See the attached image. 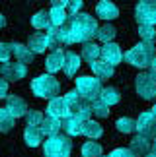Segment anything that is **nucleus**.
<instances>
[{
    "mask_svg": "<svg viewBox=\"0 0 156 157\" xmlns=\"http://www.w3.org/2000/svg\"><path fill=\"white\" fill-rule=\"evenodd\" d=\"M61 27L64 31L67 45L90 41L98 33V21H96V17H92L90 14H82V12H78L74 16H68L67 21H64Z\"/></svg>",
    "mask_w": 156,
    "mask_h": 157,
    "instance_id": "1",
    "label": "nucleus"
},
{
    "mask_svg": "<svg viewBox=\"0 0 156 157\" xmlns=\"http://www.w3.org/2000/svg\"><path fill=\"white\" fill-rule=\"evenodd\" d=\"M154 56H156L154 45L146 43V41H141L139 45H135L131 51H127L123 54L125 62L131 64V66H135V68H150Z\"/></svg>",
    "mask_w": 156,
    "mask_h": 157,
    "instance_id": "2",
    "label": "nucleus"
},
{
    "mask_svg": "<svg viewBox=\"0 0 156 157\" xmlns=\"http://www.w3.org/2000/svg\"><path fill=\"white\" fill-rule=\"evenodd\" d=\"M61 91L59 80L53 74H41L31 82V93L41 99H53Z\"/></svg>",
    "mask_w": 156,
    "mask_h": 157,
    "instance_id": "3",
    "label": "nucleus"
},
{
    "mask_svg": "<svg viewBox=\"0 0 156 157\" xmlns=\"http://www.w3.org/2000/svg\"><path fill=\"white\" fill-rule=\"evenodd\" d=\"M101 80L96 76H80L76 80V91L80 95L82 101L86 103H92V101L100 99V93H101Z\"/></svg>",
    "mask_w": 156,
    "mask_h": 157,
    "instance_id": "4",
    "label": "nucleus"
},
{
    "mask_svg": "<svg viewBox=\"0 0 156 157\" xmlns=\"http://www.w3.org/2000/svg\"><path fill=\"white\" fill-rule=\"evenodd\" d=\"M70 151H72V142H70L68 136L55 134L47 138V142H43L45 157H70Z\"/></svg>",
    "mask_w": 156,
    "mask_h": 157,
    "instance_id": "5",
    "label": "nucleus"
},
{
    "mask_svg": "<svg viewBox=\"0 0 156 157\" xmlns=\"http://www.w3.org/2000/svg\"><path fill=\"white\" fill-rule=\"evenodd\" d=\"M135 87L142 99H152L156 95V76L152 72H141L135 78Z\"/></svg>",
    "mask_w": 156,
    "mask_h": 157,
    "instance_id": "6",
    "label": "nucleus"
},
{
    "mask_svg": "<svg viewBox=\"0 0 156 157\" xmlns=\"http://www.w3.org/2000/svg\"><path fill=\"white\" fill-rule=\"evenodd\" d=\"M135 132H139V136H145L146 140L156 138V117L150 111L139 114V118L135 120Z\"/></svg>",
    "mask_w": 156,
    "mask_h": 157,
    "instance_id": "7",
    "label": "nucleus"
},
{
    "mask_svg": "<svg viewBox=\"0 0 156 157\" xmlns=\"http://www.w3.org/2000/svg\"><path fill=\"white\" fill-rule=\"evenodd\" d=\"M135 17L139 23L156 25V0H139L135 8Z\"/></svg>",
    "mask_w": 156,
    "mask_h": 157,
    "instance_id": "8",
    "label": "nucleus"
},
{
    "mask_svg": "<svg viewBox=\"0 0 156 157\" xmlns=\"http://www.w3.org/2000/svg\"><path fill=\"white\" fill-rule=\"evenodd\" d=\"M0 74L6 82H20L26 78L27 68L22 62H10L8 60V62H2V66H0Z\"/></svg>",
    "mask_w": 156,
    "mask_h": 157,
    "instance_id": "9",
    "label": "nucleus"
},
{
    "mask_svg": "<svg viewBox=\"0 0 156 157\" xmlns=\"http://www.w3.org/2000/svg\"><path fill=\"white\" fill-rule=\"evenodd\" d=\"M100 56L104 62L111 64L113 68L123 60V52H121V47L117 43H105L104 47H100Z\"/></svg>",
    "mask_w": 156,
    "mask_h": 157,
    "instance_id": "10",
    "label": "nucleus"
},
{
    "mask_svg": "<svg viewBox=\"0 0 156 157\" xmlns=\"http://www.w3.org/2000/svg\"><path fill=\"white\" fill-rule=\"evenodd\" d=\"M96 16L100 20H105V21H111L119 16V8L111 0H100L98 6H96Z\"/></svg>",
    "mask_w": 156,
    "mask_h": 157,
    "instance_id": "11",
    "label": "nucleus"
},
{
    "mask_svg": "<svg viewBox=\"0 0 156 157\" xmlns=\"http://www.w3.org/2000/svg\"><path fill=\"white\" fill-rule=\"evenodd\" d=\"M47 114H51V117H55V118H64V117H68L70 111H68V107H67V101H64V97H53L49 99V105H47Z\"/></svg>",
    "mask_w": 156,
    "mask_h": 157,
    "instance_id": "12",
    "label": "nucleus"
},
{
    "mask_svg": "<svg viewBox=\"0 0 156 157\" xmlns=\"http://www.w3.org/2000/svg\"><path fill=\"white\" fill-rule=\"evenodd\" d=\"M47 49H53V51H59L63 45H67V41H64V31L63 27H55L51 25L49 29H47Z\"/></svg>",
    "mask_w": 156,
    "mask_h": 157,
    "instance_id": "13",
    "label": "nucleus"
},
{
    "mask_svg": "<svg viewBox=\"0 0 156 157\" xmlns=\"http://www.w3.org/2000/svg\"><path fill=\"white\" fill-rule=\"evenodd\" d=\"M6 109L10 111V114L14 118H20V117H23V114L29 111L27 103L22 97H18V95H8V97H6Z\"/></svg>",
    "mask_w": 156,
    "mask_h": 157,
    "instance_id": "14",
    "label": "nucleus"
},
{
    "mask_svg": "<svg viewBox=\"0 0 156 157\" xmlns=\"http://www.w3.org/2000/svg\"><path fill=\"white\" fill-rule=\"evenodd\" d=\"M12 54L16 56V62L22 64H31L35 52H31L27 45H20V43H12Z\"/></svg>",
    "mask_w": 156,
    "mask_h": 157,
    "instance_id": "15",
    "label": "nucleus"
},
{
    "mask_svg": "<svg viewBox=\"0 0 156 157\" xmlns=\"http://www.w3.org/2000/svg\"><path fill=\"white\" fill-rule=\"evenodd\" d=\"M80 62H82V58L78 56L74 51H67L64 52V64H63L64 74H67L68 78H72L78 72V68H80Z\"/></svg>",
    "mask_w": 156,
    "mask_h": 157,
    "instance_id": "16",
    "label": "nucleus"
},
{
    "mask_svg": "<svg viewBox=\"0 0 156 157\" xmlns=\"http://www.w3.org/2000/svg\"><path fill=\"white\" fill-rule=\"evenodd\" d=\"M39 128H41V134L43 136L51 138V136L59 134V130H61V118H55V117H51V114H47V117H43V120H41Z\"/></svg>",
    "mask_w": 156,
    "mask_h": 157,
    "instance_id": "17",
    "label": "nucleus"
},
{
    "mask_svg": "<svg viewBox=\"0 0 156 157\" xmlns=\"http://www.w3.org/2000/svg\"><path fill=\"white\" fill-rule=\"evenodd\" d=\"M129 149L133 151L135 157H145L150 151V140H146L145 136H135L129 144Z\"/></svg>",
    "mask_w": 156,
    "mask_h": 157,
    "instance_id": "18",
    "label": "nucleus"
},
{
    "mask_svg": "<svg viewBox=\"0 0 156 157\" xmlns=\"http://www.w3.org/2000/svg\"><path fill=\"white\" fill-rule=\"evenodd\" d=\"M90 66H92V72L96 78H100V80H109V78L113 76V66L104 62V60H94V62H90Z\"/></svg>",
    "mask_w": 156,
    "mask_h": 157,
    "instance_id": "19",
    "label": "nucleus"
},
{
    "mask_svg": "<svg viewBox=\"0 0 156 157\" xmlns=\"http://www.w3.org/2000/svg\"><path fill=\"white\" fill-rule=\"evenodd\" d=\"M63 64H64V52L63 51H53L45 60V66H47L49 74H55V72L63 70Z\"/></svg>",
    "mask_w": 156,
    "mask_h": 157,
    "instance_id": "20",
    "label": "nucleus"
},
{
    "mask_svg": "<svg viewBox=\"0 0 156 157\" xmlns=\"http://www.w3.org/2000/svg\"><path fill=\"white\" fill-rule=\"evenodd\" d=\"M23 140L29 147H37L41 142H43V134H41L39 126H26L23 130Z\"/></svg>",
    "mask_w": 156,
    "mask_h": 157,
    "instance_id": "21",
    "label": "nucleus"
},
{
    "mask_svg": "<svg viewBox=\"0 0 156 157\" xmlns=\"http://www.w3.org/2000/svg\"><path fill=\"white\" fill-rule=\"evenodd\" d=\"M61 128L67 132V136L70 138V136H78L82 132V122L80 120H76L72 114H68V117H64L63 120H61Z\"/></svg>",
    "mask_w": 156,
    "mask_h": 157,
    "instance_id": "22",
    "label": "nucleus"
},
{
    "mask_svg": "<svg viewBox=\"0 0 156 157\" xmlns=\"http://www.w3.org/2000/svg\"><path fill=\"white\" fill-rule=\"evenodd\" d=\"M88 138V140H98V138L104 134V128H101V124H98L96 120H86V122H82V132Z\"/></svg>",
    "mask_w": 156,
    "mask_h": 157,
    "instance_id": "23",
    "label": "nucleus"
},
{
    "mask_svg": "<svg viewBox=\"0 0 156 157\" xmlns=\"http://www.w3.org/2000/svg\"><path fill=\"white\" fill-rule=\"evenodd\" d=\"M80 58H84L86 62H94V60H98L100 58V47L96 43H92V41H84Z\"/></svg>",
    "mask_w": 156,
    "mask_h": 157,
    "instance_id": "24",
    "label": "nucleus"
},
{
    "mask_svg": "<svg viewBox=\"0 0 156 157\" xmlns=\"http://www.w3.org/2000/svg\"><path fill=\"white\" fill-rule=\"evenodd\" d=\"M27 47L31 49V52H43L47 49V39H45V33H33L29 35L27 39Z\"/></svg>",
    "mask_w": 156,
    "mask_h": 157,
    "instance_id": "25",
    "label": "nucleus"
},
{
    "mask_svg": "<svg viewBox=\"0 0 156 157\" xmlns=\"http://www.w3.org/2000/svg\"><path fill=\"white\" fill-rule=\"evenodd\" d=\"M100 99L104 101L107 107H111V105H117L119 101H121V93H119V89H115V87H104L101 93H100Z\"/></svg>",
    "mask_w": 156,
    "mask_h": 157,
    "instance_id": "26",
    "label": "nucleus"
},
{
    "mask_svg": "<svg viewBox=\"0 0 156 157\" xmlns=\"http://www.w3.org/2000/svg\"><path fill=\"white\" fill-rule=\"evenodd\" d=\"M67 10L64 8H59V6H51L49 10V20H51V25L55 27H61L64 21H67Z\"/></svg>",
    "mask_w": 156,
    "mask_h": 157,
    "instance_id": "27",
    "label": "nucleus"
},
{
    "mask_svg": "<svg viewBox=\"0 0 156 157\" xmlns=\"http://www.w3.org/2000/svg\"><path fill=\"white\" fill-rule=\"evenodd\" d=\"M16 124V118L10 114L6 107H0V132H10Z\"/></svg>",
    "mask_w": 156,
    "mask_h": 157,
    "instance_id": "28",
    "label": "nucleus"
},
{
    "mask_svg": "<svg viewBox=\"0 0 156 157\" xmlns=\"http://www.w3.org/2000/svg\"><path fill=\"white\" fill-rule=\"evenodd\" d=\"M31 25L35 29H49L51 27V20H49V12L47 10H41L37 12L33 17H31Z\"/></svg>",
    "mask_w": 156,
    "mask_h": 157,
    "instance_id": "29",
    "label": "nucleus"
},
{
    "mask_svg": "<svg viewBox=\"0 0 156 157\" xmlns=\"http://www.w3.org/2000/svg\"><path fill=\"white\" fill-rule=\"evenodd\" d=\"M88 105H90V113H92L94 117L105 118L107 114H109V107H107L101 99H96V101H92V103H88Z\"/></svg>",
    "mask_w": 156,
    "mask_h": 157,
    "instance_id": "30",
    "label": "nucleus"
},
{
    "mask_svg": "<svg viewBox=\"0 0 156 157\" xmlns=\"http://www.w3.org/2000/svg\"><path fill=\"white\" fill-rule=\"evenodd\" d=\"M117 35L115 31V27L109 25V23H105V25H101L98 27V33H96V37H98L100 41H104V43H111V39Z\"/></svg>",
    "mask_w": 156,
    "mask_h": 157,
    "instance_id": "31",
    "label": "nucleus"
},
{
    "mask_svg": "<svg viewBox=\"0 0 156 157\" xmlns=\"http://www.w3.org/2000/svg\"><path fill=\"white\" fill-rule=\"evenodd\" d=\"M101 155V146L94 140H88L82 146V157H100Z\"/></svg>",
    "mask_w": 156,
    "mask_h": 157,
    "instance_id": "32",
    "label": "nucleus"
},
{
    "mask_svg": "<svg viewBox=\"0 0 156 157\" xmlns=\"http://www.w3.org/2000/svg\"><path fill=\"white\" fill-rule=\"evenodd\" d=\"M139 35L141 41H146V43H152L156 39V29L154 25H146V23H139Z\"/></svg>",
    "mask_w": 156,
    "mask_h": 157,
    "instance_id": "33",
    "label": "nucleus"
},
{
    "mask_svg": "<svg viewBox=\"0 0 156 157\" xmlns=\"http://www.w3.org/2000/svg\"><path fill=\"white\" fill-rule=\"evenodd\" d=\"M64 101H67V107H68L70 114H72L76 109H78V105L82 103V99H80V95H78L76 89H72V91H68L67 95H64Z\"/></svg>",
    "mask_w": 156,
    "mask_h": 157,
    "instance_id": "34",
    "label": "nucleus"
},
{
    "mask_svg": "<svg viewBox=\"0 0 156 157\" xmlns=\"http://www.w3.org/2000/svg\"><path fill=\"white\" fill-rule=\"evenodd\" d=\"M115 126H117V130L121 132V134H133V132H135V120L133 118H127V117L119 118Z\"/></svg>",
    "mask_w": 156,
    "mask_h": 157,
    "instance_id": "35",
    "label": "nucleus"
},
{
    "mask_svg": "<svg viewBox=\"0 0 156 157\" xmlns=\"http://www.w3.org/2000/svg\"><path fill=\"white\" fill-rule=\"evenodd\" d=\"M90 105L88 103H80L78 105V109L72 113V117L76 118V120H80V122H86V120H90Z\"/></svg>",
    "mask_w": 156,
    "mask_h": 157,
    "instance_id": "36",
    "label": "nucleus"
},
{
    "mask_svg": "<svg viewBox=\"0 0 156 157\" xmlns=\"http://www.w3.org/2000/svg\"><path fill=\"white\" fill-rule=\"evenodd\" d=\"M23 117H26V124L27 126H39L41 120H43V113L41 111H27Z\"/></svg>",
    "mask_w": 156,
    "mask_h": 157,
    "instance_id": "37",
    "label": "nucleus"
},
{
    "mask_svg": "<svg viewBox=\"0 0 156 157\" xmlns=\"http://www.w3.org/2000/svg\"><path fill=\"white\" fill-rule=\"evenodd\" d=\"M10 56H12V43L2 41L0 43V62H8Z\"/></svg>",
    "mask_w": 156,
    "mask_h": 157,
    "instance_id": "38",
    "label": "nucleus"
},
{
    "mask_svg": "<svg viewBox=\"0 0 156 157\" xmlns=\"http://www.w3.org/2000/svg\"><path fill=\"white\" fill-rule=\"evenodd\" d=\"M82 0H68L67 2V10L70 12V16H74V14H78L80 12V8H82Z\"/></svg>",
    "mask_w": 156,
    "mask_h": 157,
    "instance_id": "39",
    "label": "nucleus"
},
{
    "mask_svg": "<svg viewBox=\"0 0 156 157\" xmlns=\"http://www.w3.org/2000/svg\"><path fill=\"white\" fill-rule=\"evenodd\" d=\"M109 157H135V155H133V151H131L129 147H117V149H113L109 153Z\"/></svg>",
    "mask_w": 156,
    "mask_h": 157,
    "instance_id": "40",
    "label": "nucleus"
},
{
    "mask_svg": "<svg viewBox=\"0 0 156 157\" xmlns=\"http://www.w3.org/2000/svg\"><path fill=\"white\" fill-rule=\"evenodd\" d=\"M8 97V82L4 78H0V99H6Z\"/></svg>",
    "mask_w": 156,
    "mask_h": 157,
    "instance_id": "41",
    "label": "nucleus"
},
{
    "mask_svg": "<svg viewBox=\"0 0 156 157\" xmlns=\"http://www.w3.org/2000/svg\"><path fill=\"white\" fill-rule=\"evenodd\" d=\"M68 0H51V6H59V8H67Z\"/></svg>",
    "mask_w": 156,
    "mask_h": 157,
    "instance_id": "42",
    "label": "nucleus"
},
{
    "mask_svg": "<svg viewBox=\"0 0 156 157\" xmlns=\"http://www.w3.org/2000/svg\"><path fill=\"white\" fill-rule=\"evenodd\" d=\"M150 72L156 76V56H154V60H152V64H150Z\"/></svg>",
    "mask_w": 156,
    "mask_h": 157,
    "instance_id": "43",
    "label": "nucleus"
},
{
    "mask_svg": "<svg viewBox=\"0 0 156 157\" xmlns=\"http://www.w3.org/2000/svg\"><path fill=\"white\" fill-rule=\"evenodd\" d=\"M4 25H6V17H4L2 14H0V29H2Z\"/></svg>",
    "mask_w": 156,
    "mask_h": 157,
    "instance_id": "44",
    "label": "nucleus"
},
{
    "mask_svg": "<svg viewBox=\"0 0 156 157\" xmlns=\"http://www.w3.org/2000/svg\"><path fill=\"white\" fill-rule=\"evenodd\" d=\"M150 149H152V153H156V138L150 142Z\"/></svg>",
    "mask_w": 156,
    "mask_h": 157,
    "instance_id": "45",
    "label": "nucleus"
},
{
    "mask_svg": "<svg viewBox=\"0 0 156 157\" xmlns=\"http://www.w3.org/2000/svg\"><path fill=\"white\" fill-rule=\"evenodd\" d=\"M145 157H156V153H152V151H148V153H146Z\"/></svg>",
    "mask_w": 156,
    "mask_h": 157,
    "instance_id": "46",
    "label": "nucleus"
},
{
    "mask_svg": "<svg viewBox=\"0 0 156 157\" xmlns=\"http://www.w3.org/2000/svg\"><path fill=\"white\" fill-rule=\"evenodd\" d=\"M150 113H152V114H154V117H156V105L152 107V111H150Z\"/></svg>",
    "mask_w": 156,
    "mask_h": 157,
    "instance_id": "47",
    "label": "nucleus"
},
{
    "mask_svg": "<svg viewBox=\"0 0 156 157\" xmlns=\"http://www.w3.org/2000/svg\"><path fill=\"white\" fill-rule=\"evenodd\" d=\"M100 157H104V155H100ZM105 157H109V155H105Z\"/></svg>",
    "mask_w": 156,
    "mask_h": 157,
    "instance_id": "48",
    "label": "nucleus"
},
{
    "mask_svg": "<svg viewBox=\"0 0 156 157\" xmlns=\"http://www.w3.org/2000/svg\"><path fill=\"white\" fill-rule=\"evenodd\" d=\"M154 97H156V95H154Z\"/></svg>",
    "mask_w": 156,
    "mask_h": 157,
    "instance_id": "49",
    "label": "nucleus"
}]
</instances>
